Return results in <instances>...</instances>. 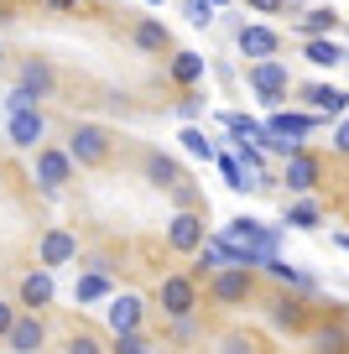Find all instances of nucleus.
<instances>
[{
  "label": "nucleus",
  "instance_id": "nucleus-1",
  "mask_svg": "<svg viewBox=\"0 0 349 354\" xmlns=\"http://www.w3.org/2000/svg\"><path fill=\"white\" fill-rule=\"evenodd\" d=\"M219 234H224V240L240 250V261L251 266V271L276 250V245H282V230H276V224H261V219H229Z\"/></svg>",
  "mask_w": 349,
  "mask_h": 354
},
{
  "label": "nucleus",
  "instance_id": "nucleus-2",
  "mask_svg": "<svg viewBox=\"0 0 349 354\" xmlns=\"http://www.w3.org/2000/svg\"><path fill=\"white\" fill-rule=\"evenodd\" d=\"M245 84H251V94L266 104V110L287 104V94H292V73H287L282 57H256V63L245 68Z\"/></svg>",
  "mask_w": 349,
  "mask_h": 354
},
{
  "label": "nucleus",
  "instance_id": "nucleus-3",
  "mask_svg": "<svg viewBox=\"0 0 349 354\" xmlns=\"http://www.w3.org/2000/svg\"><path fill=\"white\" fill-rule=\"evenodd\" d=\"M251 292H256L251 266H219V271H208V297L219 308H240V302H251Z\"/></svg>",
  "mask_w": 349,
  "mask_h": 354
},
{
  "label": "nucleus",
  "instance_id": "nucleus-4",
  "mask_svg": "<svg viewBox=\"0 0 349 354\" xmlns=\"http://www.w3.org/2000/svg\"><path fill=\"white\" fill-rule=\"evenodd\" d=\"M282 183H287V193H318V183H323V156H313L307 146L287 151L282 156Z\"/></svg>",
  "mask_w": 349,
  "mask_h": 354
},
{
  "label": "nucleus",
  "instance_id": "nucleus-5",
  "mask_svg": "<svg viewBox=\"0 0 349 354\" xmlns=\"http://www.w3.org/2000/svg\"><path fill=\"white\" fill-rule=\"evenodd\" d=\"M156 297H162V313H167V318H183V313H198V302H204V287H198L188 271H172V277H162Z\"/></svg>",
  "mask_w": 349,
  "mask_h": 354
},
{
  "label": "nucleus",
  "instance_id": "nucleus-6",
  "mask_svg": "<svg viewBox=\"0 0 349 354\" xmlns=\"http://www.w3.org/2000/svg\"><path fill=\"white\" fill-rule=\"evenodd\" d=\"M68 156H73V167H105L109 162V131L105 125H73V136H68Z\"/></svg>",
  "mask_w": 349,
  "mask_h": 354
},
{
  "label": "nucleus",
  "instance_id": "nucleus-7",
  "mask_svg": "<svg viewBox=\"0 0 349 354\" xmlns=\"http://www.w3.org/2000/svg\"><path fill=\"white\" fill-rule=\"evenodd\" d=\"M6 141L21 146V151H37V146L47 141V115H42V104L11 110V120H6Z\"/></svg>",
  "mask_w": 349,
  "mask_h": 354
},
{
  "label": "nucleus",
  "instance_id": "nucleus-8",
  "mask_svg": "<svg viewBox=\"0 0 349 354\" xmlns=\"http://www.w3.org/2000/svg\"><path fill=\"white\" fill-rule=\"evenodd\" d=\"M204 234H208L204 214H198V209H188V203H183V209L172 214V224H167V250H177V255H193Z\"/></svg>",
  "mask_w": 349,
  "mask_h": 354
},
{
  "label": "nucleus",
  "instance_id": "nucleus-9",
  "mask_svg": "<svg viewBox=\"0 0 349 354\" xmlns=\"http://www.w3.org/2000/svg\"><path fill=\"white\" fill-rule=\"evenodd\" d=\"M0 344H6V349H16V354H37V349L47 344V323H42V313H32V308L16 313Z\"/></svg>",
  "mask_w": 349,
  "mask_h": 354
},
{
  "label": "nucleus",
  "instance_id": "nucleus-10",
  "mask_svg": "<svg viewBox=\"0 0 349 354\" xmlns=\"http://www.w3.org/2000/svg\"><path fill=\"white\" fill-rule=\"evenodd\" d=\"M37 183H42V193H57L63 183H73V156L63 146H37Z\"/></svg>",
  "mask_w": 349,
  "mask_h": 354
},
{
  "label": "nucleus",
  "instance_id": "nucleus-11",
  "mask_svg": "<svg viewBox=\"0 0 349 354\" xmlns=\"http://www.w3.org/2000/svg\"><path fill=\"white\" fill-rule=\"evenodd\" d=\"M109 333H125V328H141L146 323V302L136 292H109V313H105Z\"/></svg>",
  "mask_w": 349,
  "mask_h": 354
},
{
  "label": "nucleus",
  "instance_id": "nucleus-12",
  "mask_svg": "<svg viewBox=\"0 0 349 354\" xmlns=\"http://www.w3.org/2000/svg\"><path fill=\"white\" fill-rule=\"evenodd\" d=\"M37 261H42L47 271H57V266L78 261V234H73V230H47L42 245H37Z\"/></svg>",
  "mask_w": 349,
  "mask_h": 354
},
{
  "label": "nucleus",
  "instance_id": "nucleus-13",
  "mask_svg": "<svg viewBox=\"0 0 349 354\" xmlns=\"http://www.w3.org/2000/svg\"><path fill=\"white\" fill-rule=\"evenodd\" d=\"M235 47H240V57H276L282 53V32H271V26H240L235 32Z\"/></svg>",
  "mask_w": 349,
  "mask_h": 354
},
{
  "label": "nucleus",
  "instance_id": "nucleus-14",
  "mask_svg": "<svg viewBox=\"0 0 349 354\" xmlns=\"http://www.w3.org/2000/svg\"><path fill=\"white\" fill-rule=\"evenodd\" d=\"M53 297H57V287H53V271H47V266H37L32 277L21 281V308L42 313V308H53Z\"/></svg>",
  "mask_w": 349,
  "mask_h": 354
},
{
  "label": "nucleus",
  "instance_id": "nucleus-15",
  "mask_svg": "<svg viewBox=\"0 0 349 354\" xmlns=\"http://www.w3.org/2000/svg\"><path fill=\"white\" fill-rule=\"evenodd\" d=\"M204 73H208L204 53H172V63H167V78H172L177 88H198V84H204Z\"/></svg>",
  "mask_w": 349,
  "mask_h": 354
},
{
  "label": "nucleus",
  "instance_id": "nucleus-16",
  "mask_svg": "<svg viewBox=\"0 0 349 354\" xmlns=\"http://www.w3.org/2000/svg\"><path fill=\"white\" fill-rule=\"evenodd\" d=\"M344 100H349V94L339 84H307L303 88V104L313 115H344Z\"/></svg>",
  "mask_w": 349,
  "mask_h": 354
},
{
  "label": "nucleus",
  "instance_id": "nucleus-17",
  "mask_svg": "<svg viewBox=\"0 0 349 354\" xmlns=\"http://www.w3.org/2000/svg\"><path fill=\"white\" fill-rule=\"evenodd\" d=\"M21 88H32L37 100H53V94H57L53 63H42V57H26V63H21Z\"/></svg>",
  "mask_w": 349,
  "mask_h": 354
},
{
  "label": "nucleus",
  "instance_id": "nucleus-18",
  "mask_svg": "<svg viewBox=\"0 0 349 354\" xmlns=\"http://www.w3.org/2000/svg\"><path fill=\"white\" fill-rule=\"evenodd\" d=\"M131 42L141 47V53H167V47H172V32H167V21H156V16H141V21L131 26Z\"/></svg>",
  "mask_w": 349,
  "mask_h": 354
},
{
  "label": "nucleus",
  "instance_id": "nucleus-19",
  "mask_svg": "<svg viewBox=\"0 0 349 354\" xmlns=\"http://www.w3.org/2000/svg\"><path fill=\"white\" fill-rule=\"evenodd\" d=\"M146 183H152V188H167V193H172L177 188V183H188V177H183V167H177L172 162V156H162V151H146Z\"/></svg>",
  "mask_w": 349,
  "mask_h": 354
},
{
  "label": "nucleus",
  "instance_id": "nucleus-20",
  "mask_svg": "<svg viewBox=\"0 0 349 354\" xmlns=\"http://www.w3.org/2000/svg\"><path fill=\"white\" fill-rule=\"evenodd\" d=\"M297 32H303V37H339V32H344V16H339L334 6H313V11L297 21Z\"/></svg>",
  "mask_w": 349,
  "mask_h": 354
},
{
  "label": "nucleus",
  "instance_id": "nucleus-21",
  "mask_svg": "<svg viewBox=\"0 0 349 354\" xmlns=\"http://www.w3.org/2000/svg\"><path fill=\"white\" fill-rule=\"evenodd\" d=\"M303 57L313 68H344V42H339V37H307Z\"/></svg>",
  "mask_w": 349,
  "mask_h": 354
},
{
  "label": "nucleus",
  "instance_id": "nucleus-22",
  "mask_svg": "<svg viewBox=\"0 0 349 354\" xmlns=\"http://www.w3.org/2000/svg\"><path fill=\"white\" fill-rule=\"evenodd\" d=\"M282 224H292V230H318V224H323V203H318L313 193H297V203H287Z\"/></svg>",
  "mask_w": 349,
  "mask_h": 354
},
{
  "label": "nucleus",
  "instance_id": "nucleus-23",
  "mask_svg": "<svg viewBox=\"0 0 349 354\" xmlns=\"http://www.w3.org/2000/svg\"><path fill=\"white\" fill-rule=\"evenodd\" d=\"M109 292H115V287H109V271H94V266H89L84 277L73 281V302H78V308H84V302H99V297H109Z\"/></svg>",
  "mask_w": 349,
  "mask_h": 354
},
{
  "label": "nucleus",
  "instance_id": "nucleus-24",
  "mask_svg": "<svg viewBox=\"0 0 349 354\" xmlns=\"http://www.w3.org/2000/svg\"><path fill=\"white\" fill-rule=\"evenodd\" d=\"M214 162H219V172H224V183L235 193H256V177L240 167V156H235V151H214Z\"/></svg>",
  "mask_w": 349,
  "mask_h": 354
},
{
  "label": "nucleus",
  "instance_id": "nucleus-25",
  "mask_svg": "<svg viewBox=\"0 0 349 354\" xmlns=\"http://www.w3.org/2000/svg\"><path fill=\"white\" fill-rule=\"evenodd\" d=\"M219 120H224L229 141H261V131H266L261 120H251V115H240V110H229V115H219Z\"/></svg>",
  "mask_w": 349,
  "mask_h": 354
},
{
  "label": "nucleus",
  "instance_id": "nucleus-26",
  "mask_svg": "<svg viewBox=\"0 0 349 354\" xmlns=\"http://www.w3.org/2000/svg\"><path fill=\"white\" fill-rule=\"evenodd\" d=\"M177 141H183V151H188V156H204V162H214V141L204 136V125H198V120H188Z\"/></svg>",
  "mask_w": 349,
  "mask_h": 354
},
{
  "label": "nucleus",
  "instance_id": "nucleus-27",
  "mask_svg": "<svg viewBox=\"0 0 349 354\" xmlns=\"http://www.w3.org/2000/svg\"><path fill=\"white\" fill-rule=\"evenodd\" d=\"M115 349L120 354H152V339L141 328H125V333H115Z\"/></svg>",
  "mask_w": 349,
  "mask_h": 354
},
{
  "label": "nucleus",
  "instance_id": "nucleus-28",
  "mask_svg": "<svg viewBox=\"0 0 349 354\" xmlns=\"http://www.w3.org/2000/svg\"><path fill=\"white\" fill-rule=\"evenodd\" d=\"M172 110H177V120H204V100H198V94H193V88H183V100H177L172 104Z\"/></svg>",
  "mask_w": 349,
  "mask_h": 354
},
{
  "label": "nucleus",
  "instance_id": "nucleus-29",
  "mask_svg": "<svg viewBox=\"0 0 349 354\" xmlns=\"http://www.w3.org/2000/svg\"><path fill=\"white\" fill-rule=\"evenodd\" d=\"M188 21L193 26H214V6H208V0H188Z\"/></svg>",
  "mask_w": 349,
  "mask_h": 354
},
{
  "label": "nucleus",
  "instance_id": "nucleus-30",
  "mask_svg": "<svg viewBox=\"0 0 349 354\" xmlns=\"http://www.w3.org/2000/svg\"><path fill=\"white\" fill-rule=\"evenodd\" d=\"M26 104H42V100H37L32 88H21V84H16L11 94H6V115H11V110H26Z\"/></svg>",
  "mask_w": 349,
  "mask_h": 354
},
{
  "label": "nucleus",
  "instance_id": "nucleus-31",
  "mask_svg": "<svg viewBox=\"0 0 349 354\" xmlns=\"http://www.w3.org/2000/svg\"><path fill=\"white\" fill-rule=\"evenodd\" d=\"M251 11H261V16H282L287 11V0H245Z\"/></svg>",
  "mask_w": 349,
  "mask_h": 354
},
{
  "label": "nucleus",
  "instance_id": "nucleus-32",
  "mask_svg": "<svg viewBox=\"0 0 349 354\" xmlns=\"http://www.w3.org/2000/svg\"><path fill=\"white\" fill-rule=\"evenodd\" d=\"M271 308H276V313H271L276 323H287V328H292V323H297V313H292V302H287V297H276Z\"/></svg>",
  "mask_w": 349,
  "mask_h": 354
},
{
  "label": "nucleus",
  "instance_id": "nucleus-33",
  "mask_svg": "<svg viewBox=\"0 0 349 354\" xmlns=\"http://www.w3.org/2000/svg\"><path fill=\"white\" fill-rule=\"evenodd\" d=\"M68 349H73V354H99V339H73Z\"/></svg>",
  "mask_w": 349,
  "mask_h": 354
},
{
  "label": "nucleus",
  "instance_id": "nucleus-34",
  "mask_svg": "<svg viewBox=\"0 0 349 354\" xmlns=\"http://www.w3.org/2000/svg\"><path fill=\"white\" fill-rule=\"evenodd\" d=\"M11 318H16V308H11V302H0V339H6V328H11Z\"/></svg>",
  "mask_w": 349,
  "mask_h": 354
},
{
  "label": "nucleus",
  "instance_id": "nucleus-35",
  "mask_svg": "<svg viewBox=\"0 0 349 354\" xmlns=\"http://www.w3.org/2000/svg\"><path fill=\"white\" fill-rule=\"evenodd\" d=\"M42 6H47V11H57V16H63V11H73L78 0H42Z\"/></svg>",
  "mask_w": 349,
  "mask_h": 354
},
{
  "label": "nucleus",
  "instance_id": "nucleus-36",
  "mask_svg": "<svg viewBox=\"0 0 349 354\" xmlns=\"http://www.w3.org/2000/svg\"><path fill=\"white\" fill-rule=\"evenodd\" d=\"M208 6H235V0H208Z\"/></svg>",
  "mask_w": 349,
  "mask_h": 354
},
{
  "label": "nucleus",
  "instance_id": "nucleus-37",
  "mask_svg": "<svg viewBox=\"0 0 349 354\" xmlns=\"http://www.w3.org/2000/svg\"><path fill=\"white\" fill-rule=\"evenodd\" d=\"M141 6H167V0H141Z\"/></svg>",
  "mask_w": 349,
  "mask_h": 354
},
{
  "label": "nucleus",
  "instance_id": "nucleus-38",
  "mask_svg": "<svg viewBox=\"0 0 349 354\" xmlns=\"http://www.w3.org/2000/svg\"><path fill=\"white\" fill-rule=\"evenodd\" d=\"M0 63H6V47H0Z\"/></svg>",
  "mask_w": 349,
  "mask_h": 354
}]
</instances>
